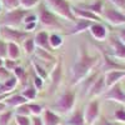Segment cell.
<instances>
[{
	"instance_id": "47",
	"label": "cell",
	"mask_w": 125,
	"mask_h": 125,
	"mask_svg": "<svg viewBox=\"0 0 125 125\" xmlns=\"http://www.w3.org/2000/svg\"><path fill=\"white\" fill-rule=\"evenodd\" d=\"M4 62H5V60L0 58V68H1V66H4Z\"/></svg>"
},
{
	"instance_id": "26",
	"label": "cell",
	"mask_w": 125,
	"mask_h": 125,
	"mask_svg": "<svg viewBox=\"0 0 125 125\" xmlns=\"http://www.w3.org/2000/svg\"><path fill=\"white\" fill-rule=\"evenodd\" d=\"M40 3L41 0H19V6L25 10H30V9L38 8Z\"/></svg>"
},
{
	"instance_id": "34",
	"label": "cell",
	"mask_w": 125,
	"mask_h": 125,
	"mask_svg": "<svg viewBox=\"0 0 125 125\" xmlns=\"http://www.w3.org/2000/svg\"><path fill=\"white\" fill-rule=\"evenodd\" d=\"M15 109H16V110H15L16 115H23V116H29V115H31L28 104H23V105H20V106H18V108H15Z\"/></svg>"
},
{
	"instance_id": "32",
	"label": "cell",
	"mask_w": 125,
	"mask_h": 125,
	"mask_svg": "<svg viewBox=\"0 0 125 125\" xmlns=\"http://www.w3.org/2000/svg\"><path fill=\"white\" fill-rule=\"evenodd\" d=\"M13 75L18 79V81H23V80L25 79V76H26V71H25V69L21 68V66H16V68L13 70Z\"/></svg>"
},
{
	"instance_id": "31",
	"label": "cell",
	"mask_w": 125,
	"mask_h": 125,
	"mask_svg": "<svg viewBox=\"0 0 125 125\" xmlns=\"http://www.w3.org/2000/svg\"><path fill=\"white\" fill-rule=\"evenodd\" d=\"M13 116V110H6L3 114H0V125H9Z\"/></svg>"
},
{
	"instance_id": "46",
	"label": "cell",
	"mask_w": 125,
	"mask_h": 125,
	"mask_svg": "<svg viewBox=\"0 0 125 125\" xmlns=\"http://www.w3.org/2000/svg\"><path fill=\"white\" fill-rule=\"evenodd\" d=\"M8 110V106H6V104L4 101H0V114H3L4 111Z\"/></svg>"
},
{
	"instance_id": "43",
	"label": "cell",
	"mask_w": 125,
	"mask_h": 125,
	"mask_svg": "<svg viewBox=\"0 0 125 125\" xmlns=\"http://www.w3.org/2000/svg\"><path fill=\"white\" fill-rule=\"evenodd\" d=\"M118 39L121 41L123 44H125V28H121L118 31Z\"/></svg>"
},
{
	"instance_id": "9",
	"label": "cell",
	"mask_w": 125,
	"mask_h": 125,
	"mask_svg": "<svg viewBox=\"0 0 125 125\" xmlns=\"http://www.w3.org/2000/svg\"><path fill=\"white\" fill-rule=\"evenodd\" d=\"M103 98L108 101H114V103L125 105V91L123 90L120 84H116V85L109 88L105 93H104Z\"/></svg>"
},
{
	"instance_id": "12",
	"label": "cell",
	"mask_w": 125,
	"mask_h": 125,
	"mask_svg": "<svg viewBox=\"0 0 125 125\" xmlns=\"http://www.w3.org/2000/svg\"><path fill=\"white\" fill-rule=\"evenodd\" d=\"M108 89L105 85V79H104V75H99V78L94 81V84L91 85V88L89 89L86 95L89 98H99L101 95H104Z\"/></svg>"
},
{
	"instance_id": "1",
	"label": "cell",
	"mask_w": 125,
	"mask_h": 125,
	"mask_svg": "<svg viewBox=\"0 0 125 125\" xmlns=\"http://www.w3.org/2000/svg\"><path fill=\"white\" fill-rule=\"evenodd\" d=\"M99 62V56L96 55H90L84 46L80 48L79 56L74 61L71 66V84L78 85L80 83L86 79L91 70L98 65Z\"/></svg>"
},
{
	"instance_id": "10",
	"label": "cell",
	"mask_w": 125,
	"mask_h": 125,
	"mask_svg": "<svg viewBox=\"0 0 125 125\" xmlns=\"http://www.w3.org/2000/svg\"><path fill=\"white\" fill-rule=\"evenodd\" d=\"M109 45L111 49V55L116 60L125 61V44L118 39V36H111L109 39Z\"/></svg>"
},
{
	"instance_id": "18",
	"label": "cell",
	"mask_w": 125,
	"mask_h": 125,
	"mask_svg": "<svg viewBox=\"0 0 125 125\" xmlns=\"http://www.w3.org/2000/svg\"><path fill=\"white\" fill-rule=\"evenodd\" d=\"M26 99L21 95V94H14V95H10L4 103L6 104L8 108H18L23 104H26Z\"/></svg>"
},
{
	"instance_id": "38",
	"label": "cell",
	"mask_w": 125,
	"mask_h": 125,
	"mask_svg": "<svg viewBox=\"0 0 125 125\" xmlns=\"http://www.w3.org/2000/svg\"><path fill=\"white\" fill-rule=\"evenodd\" d=\"M19 64V61L18 60H10V59H5V62H4V66L8 69V70H14Z\"/></svg>"
},
{
	"instance_id": "42",
	"label": "cell",
	"mask_w": 125,
	"mask_h": 125,
	"mask_svg": "<svg viewBox=\"0 0 125 125\" xmlns=\"http://www.w3.org/2000/svg\"><path fill=\"white\" fill-rule=\"evenodd\" d=\"M38 26V23H31V24H26L24 30L26 31V33H33V31L35 30V28Z\"/></svg>"
},
{
	"instance_id": "4",
	"label": "cell",
	"mask_w": 125,
	"mask_h": 125,
	"mask_svg": "<svg viewBox=\"0 0 125 125\" xmlns=\"http://www.w3.org/2000/svg\"><path fill=\"white\" fill-rule=\"evenodd\" d=\"M75 100H76V94L73 90H65L64 93L59 96L56 103L53 105L56 114L59 113L60 115L70 114L75 108Z\"/></svg>"
},
{
	"instance_id": "36",
	"label": "cell",
	"mask_w": 125,
	"mask_h": 125,
	"mask_svg": "<svg viewBox=\"0 0 125 125\" xmlns=\"http://www.w3.org/2000/svg\"><path fill=\"white\" fill-rule=\"evenodd\" d=\"M15 124L16 125H30L31 124V119L29 116L15 115Z\"/></svg>"
},
{
	"instance_id": "48",
	"label": "cell",
	"mask_w": 125,
	"mask_h": 125,
	"mask_svg": "<svg viewBox=\"0 0 125 125\" xmlns=\"http://www.w3.org/2000/svg\"><path fill=\"white\" fill-rule=\"evenodd\" d=\"M1 11H3V5H1V3H0V14H1Z\"/></svg>"
},
{
	"instance_id": "29",
	"label": "cell",
	"mask_w": 125,
	"mask_h": 125,
	"mask_svg": "<svg viewBox=\"0 0 125 125\" xmlns=\"http://www.w3.org/2000/svg\"><path fill=\"white\" fill-rule=\"evenodd\" d=\"M33 64V68H34V70H35V74L39 76V78H41V79H46V76H48V71L41 66L39 62H36L35 60L31 62Z\"/></svg>"
},
{
	"instance_id": "45",
	"label": "cell",
	"mask_w": 125,
	"mask_h": 125,
	"mask_svg": "<svg viewBox=\"0 0 125 125\" xmlns=\"http://www.w3.org/2000/svg\"><path fill=\"white\" fill-rule=\"evenodd\" d=\"M96 125H119V124H118V123L109 121V120H106V119H100V120L96 123Z\"/></svg>"
},
{
	"instance_id": "3",
	"label": "cell",
	"mask_w": 125,
	"mask_h": 125,
	"mask_svg": "<svg viewBox=\"0 0 125 125\" xmlns=\"http://www.w3.org/2000/svg\"><path fill=\"white\" fill-rule=\"evenodd\" d=\"M44 4L51 13H54L59 18L66 19L71 23H75L78 20L73 14L71 5L68 0H44Z\"/></svg>"
},
{
	"instance_id": "27",
	"label": "cell",
	"mask_w": 125,
	"mask_h": 125,
	"mask_svg": "<svg viewBox=\"0 0 125 125\" xmlns=\"http://www.w3.org/2000/svg\"><path fill=\"white\" fill-rule=\"evenodd\" d=\"M35 55L38 56V60H49V61H53L54 60V56L51 55L49 51L43 50V49H40V48H36Z\"/></svg>"
},
{
	"instance_id": "8",
	"label": "cell",
	"mask_w": 125,
	"mask_h": 125,
	"mask_svg": "<svg viewBox=\"0 0 125 125\" xmlns=\"http://www.w3.org/2000/svg\"><path fill=\"white\" fill-rule=\"evenodd\" d=\"M84 111V118L86 125H95L100 116V101L98 99H93L88 103Z\"/></svg>"
},
{
	"instance_id": "40",
	"label": "cell",
	"mask_w": 125,
	"mask_h": 125,
	"mask_svg": "<svg viewBox=\"0 0 125 125\" xmlns=\"http://www.w3.org/2000/svg\"><path fill=\"white\" fill-rule=\"evenodd\" d=\"M110 3L118 10H125V0H110Z\"/></svg>"
},
{
	"instance_id": "20",
	"label": "cell",
	"mask_w": 125,
	"mask_h": 125,
	"mask_svg": "<svg viewBox=\"0 0 125 125\" xmlns=\"http://www.w3.org/2000/svg\"><path fill=\"white\" fill-rule=\"evenodd\" d=\"M79 8L89 10V11L96 14L99 16H101V14L104 11V4H103L101 0H96V1H94L93 4H86V5H83V6H79Z\"/></svg>"
},
{
	"instance_id": "23",
	"label": "cell",
	"mask_w": 125,
	"mask_h": 125,
	"mask_svg": "<svg viewBox=\"0 0 125 125\" xmlns=\"http://www.w3.org/2000/svg\"><path fill=\"white\" fill-rule=\"evenodd\" d=\"M21 45H23V49H24V51H25L26 55H33V54H35L36 45H35L34 38H28L26 40H24V43H23Z\"/></svg>"
},
{
	"instance_id": "11",
	"label": "cell",
	"mask_w": 125,
	"mask_h": 125,
	"mask_svg": "<svg viewBox=\"0 0 125 125\" xmlns=\"http://www.w3.org/2000/svg\"><path fill=\"white\" fill-rule=\"evenodd\" d=\"M124 78H125V69H116V70L105 71V74H104V79H105L106 89L119 84L120 80L124 79Z\"/></svg>"
},
{
	"instance_id": "50",
	"label": "cell",
	"mask_w": 125,
	"mask_h": 125,
	"mask_svg": "<svg viewBox=\"0 0 125 125\" xmlns=\"http://www.w3.org/2000/svg\"><path fill=\"white\" fill-rule=\"evenodd\" d=\"M60 125H61V124H60Z\"/></svg>"
},
{
	"instance_id": "28",
	"label": "cell",
	"mask_w": 125,
	"mask_h": 125,
	"mask_svg": "<svg viewBox=\"0 0 125 125\" xmlns=\"http://www.w3.org/2000/svg\"><path fill=\"white\" fill-rule=\"evenodd\" d=\"M3 8L6 10V11H10V10H15L19 6V0H0Z\"/></svg>"
},
{
	"instance_id": "6",
	"label": "cell",
	"mask_w": 125,
	"mask_h": 125,
	"mask_svg": "<svg viewBox=\"0 0 125 125\" xmlns=\"http://www.w3.org/2000/svg\"><path fill=\"white\" fill-rule=\"evenodd\" d=\"M28 38H29V33H26L25 30L0 25V39H3L6 43H15L20 45Z\"/></svg>"
},
{
	"instance_id": "33",
	"label": "cell",
	"mask_w": 125,
	"mask_h": 125,
	"mask_svg": "<svg viewBox=\"0 0 125 125\" xmlns=\"http://www.w3.org/2000/svg\"><path fill=\"white\" fill-rule=\"evenodd\" d=\"M11 76H13V74L10 73V70H8L5 66L0 68V83H1V84H4V83L6 80H9Z\"/></svg>"
},
{
	"instance_id": "14",
	"label": "cell",
	"mask_w": 125,
	"mask_h": 125,
	"mask_svg": "<svg viewBox=\"0 0 125 125\" xmlns=\"http://www.w3.org/2000/svg\"><path fill=\"white\" fill-rule=\"evenodd\" d=\"M89 31H90L91 36L95 40H98V41H104V40H106V38H108V29H106L105 25L101 24V23H93V25L90 26Z\"/></svg>"
},
{
	"instance_id": "39",
	"label": "cell",
	"mask_w": 125,
	"mask_h": 125,
	"mask_svg": "<svg viewBox=\"0 0 125 125\" xmlns=\"http://www.w3.org/2000/svg\"><path fill=\"white\" fill-rule=\"evenodd\" d=\"M31 23H38V15H36V14L29 13V14L25 16V19H24V25L31 24Z\"/></svg>"
},
{
	"instance_id": "30",
	"label": "cell",
	"mask_w": 125,
	"mask_h": 125,
	"mask_svg": "<svg viewBox=\"0 0 125 125\" xmlns=\"http://www.w3.org/2000/svg\"><path fill=\"white\" fill-rule=\"evenodd\" d=\"M29 105V110H30V114L33 116H40L41 114H43L44 109L41 105H39V104H35V103H30L28 104Z\"/></svg>"
},
{
	"instance_id": "44",
	"label": "cell",
	"mask_w": 125,
	"mask_h": 125,
	"mask_svg": "<svg viewBox=\"0 0 125 125\" xmlns=\"http://www.w3.org/2000/svg\"><path fill=\"white\" fill-rule=\"evenodd\" d=\"M31 124L33 125H44L41 116H33V119H31Z\"/></svg>"
},
{
	"instance_id": "24",
	"label": "cell",
	"mask_w": 125,
	"mask_h": 125,
	"mask_svg": "<svg viewBox=\"0 0 125 125\" xmlns=\"http://www.w3.org/2000/svg\"><path fill=\"white\" fill-rule=\"evenodd\" d=\"M49 44H50L51 50L54 51L55 49H58V48L61 46V44H62V38H61L59 34H56V33H51V34H49Z\"/></svg>"
},
{
	"instance_id": "22",
	"label": "cell",
	"mask_w": 125,
	"mask_h": 125,
	"mask_svg": "<svg viewBox=\"0 0 125 125\" xmlns=\"http://www.w3.org/2000/svg\"><path fill=\"white\" fill-rule=\"evenodd\" d=\"M60 78H61V65H60V62L54 68L53 73H51V84H53V86H51V91H54V89L59 85V83H60Z\"/></svg>"
},
{
	"instance_id": "21",
	"label": "cell",
	"mask_w": 125,
	"mask_h": 125,
	"mask_svg": "<svg viewBox=\"0 0 125 125\" xmlns=\"http://www.w3.org/2000/svg\"><path fill=\"white\" fill-rule=\"evenodd\" d=\"M20 58V45L15 43H8V58L10 60H18Z\"/></svg>"
},
{
	"instance_id": "37",
	"label": "cell",
	"mask_w": 125,
	"mask_h": 125,
	"mask_svg": "<svg viewBox=\"0 0 125 125\" xmlns=\"http://www.w3.org/2000/svg\"><path fill=\"white\" fill-rule=\"evenodd\" d=\"M0 58L4 60L8 58V43L3 39H0Z\"/></svg>"
},
{
	"instance_id": "17",
	"label": "cell",
	"mask_w": 125,
	"mask_h": 125,
	"mask_svg": "<svg viewBox=\"0 0 125 125\" xmlns=\"http://www.w3.org/2000/svg\"><path fill=\"white\" fill-rule=\"evenodd\" d=\"M74 24H75L74 28L71 29V31H69V35H76V34L84 33L85 30L90 29V26L93 25V21H89V20H84V19H78Z\"/></svg>"
},
{
	"instance_id": "19",
	"label": "cell",
	"mask_w": 125,
	"mask_h": 125,
	"mask_svg": "<svg viewBox=\"0 0 125 125\" xmlns=\"http://www.w3.org/2000/svg\"><path fill=\"white\" fill-rule=\"evenodd\" d=\"M66 125H86L85 124V118H84V111H83L81 109L74 110V113L70 115Z\"/></svg>"
},
{
	"instance_id": "2",
	"label": "cell",
	"mask_w": 125,
	"mask_h": 125,
	"mask_svg": "<svg viewBox=\"0 0 125 125\" xmlns=\"http://www.w3.org/2000/svg\"><path fill=\"white\" fill-rule=\"evenodd\" d=\"M38 21L41 28L46 30H64V25L60 23L59 16H56L54 13H51L50 10L46 8L44 1H41L38 8Z\"/></svg>"
},
{
	"instance_id": "16",
	"label": "cell",
	"mask_w": 125,
	"mask_h": 125,
	"mask_svg": "<svg viewBox=\"0 0 125 125\" xmlns=\"http://www.w3.org/2000/svg\"><path fill=\"white\" fill-rule=\"evenodd\" d=\"M41 119H43L44 125H60V115H58L56 113H54L50 109H45L41 114Z\"/></svg>"
},
{
	"instance_id": "49",
	"label": "cell",
	"mask_w": 125,
	"mask_h": 125,
	"mask_svg": "<svg viewBox=\"0 0 125 125\" xmlns=\"http://www.w3.org/2000/svg\"><path fill=\"white\" fill-rule=\"evenodd\" d=\"M0 86H1V83H0Z\"/></svg>"
},
{
	"instance_id": "35",
	"label": "cell",
	"mask_w": 125,
	"mask_h": 125,
	"mask_svg": "<svg viewBox=\"0 0 125 125\" xmlns=\"http://www.w3.org/2000/svg\"><path fill=\"white\" fill-rule=\"evenodd\" d=\"M114 119L118 123H125V109L124 108H119L114 113Z\"/></svg>"
},
{
	"instance_id": "15",
	"label": "cell",
	"mask_w": 125,
	"mask_h": 125,
	"mask_svg": "<svg viewBox=\"0 0 125 125\" xmlns=\"http://www.w3.org/2000/svg\"><path fill=\"white\" fill-rule=\"evenodd\" d=\"M34 41H35V45L36 48H40L43 50H46L49 53H51V48H50V44H49V33L46 30H41L39 33L35 34L34 36Z\"/></svg>"
},
{
	"instance_id": "13",
	"label": "cell",
	"mask_w": 125,
	"mask_h": 125,
	"mask_svg": "<svg viewBox=\"0 0 125 125\" xmlns=\"http://www.w3.org/2000/svg\"><path fill=\"white\" fill-rule=\"evenodd\" d=\"M71 10H73V14H74V16L76 19H84V20H89V21H93V23H100L101 21V16L89 11V10L81 9L79 6H71Z\"/></svg>"
},
{
	"instance_id": "25",
	"label": "cell",
	"mask_w": 125,
	"mask_h": 125,
	"mask_svg": "<svg viewBox=\"0 0 125 125\" xmlns=\"http://www.w3.org/2000/svg\"><path fill=\"white\" fill-rule=\"evenodd\" d=\"M36 93H38V90H36V88L34 86V85H28L23 91H21V95L29 101V100H34L35 98H36Z\"/></svg>"
},
{
	"instance_id": "41",
	"label": "cell",
	"mask_w": 125,
	"mask_h": 125,
	"mask_svg": "<svg viewBox=\"0 0 125 125\" xmlns=\"http://www.w3.org/2000/svg\"><path fill=\"white\" fill-rule=\"evenodd\" d=\"M34 86L36 88V90H41L44 86V79H41L38 75H35L34 76Z\"/></svg>"
},
{
	"instance_id": "7",
	"label": "cell",
	"mask_w": 125,
	"mask_h": 125,
	"mask_svg": "<svg viewBox=\"0 0 125 125\" xmlns=\"http://www.w3.org/2000/svg\"><path fill=\"white\" fill-rule=\"evenodd\" d=\"M101 18L113 26H123L125 25V14L115 8H104Z\"/></svg>"
},
{
	"instance_id": "5",
	"label": "cell",
	"mask_w": 125,
	"mask_h": 125,
	"mask_svg": "<svg viewBox=\"0 0 125 125\" xmlns=\"http://www.w3.org/2000/svg\"><path fill=\"white\" fill-rule=\"evenodd\" d=\"M29 13H30V10H25V9H21V8H18V9H15V10L6 11V13L3 15V18H1L0 25L20 29V26L24 24L25 16H26Z\"/></svg>"
}]
</instances>
